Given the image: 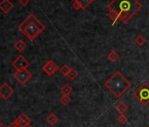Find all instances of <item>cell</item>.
<instances>
[{"label": "cell", "mask_w": 149, "mask_h": 127, "mask_svg": "<svg viewBox=\"0 0 149 127\" xmlns=\"http://www.w3.org/2000/svg\"><path fill=\"white\" fill-rule=\"evenodd\" d=\"M108 8L120 15V21L126 24L142 8L139 0H112L108 4Z\"/></svg>", "instance_id": "6da1fadb"}, {"label": "cell", "mask_w": 149, "mask_h": 127, "mask_svg": "<svg viewBox=\"0 0 149 127\" xmlns=\"http://www.w3.org/2000/svg\"><path fill=\"white\" fill-rule=\"evenodd\" d=\"M104 87L116 98L119 99L132 87V83L121 72L117 71L111 76V78H109L108 80L105 81Z\"/></svg>", "instance_id": "7a4b0ae2"}, {"label": "cell", "mask_w": 149, "mask_h": 127, "mask_svg": "<svg viewBox=\"0 0 149 127\" xmlns=\"http://www.w3.org/2000/svg\"><path fill=\"white\" fill-rule=\"evenodd\" d=\"M45 28L46 26L33 13L29 14L19 26V29L30 41L36 39Z\"/></svg>", "instance_id": "3957f363"}, {"label": "cell", "mask_w": 149, "mask_h": 127, "mask_svg": "<svg viewBox=\"0 0 149 127\" xmlns=\"http://www.w3.org/2000/svg\"><path fill=\"white\" fill-rule=\"evenodd\" d=\"M133 96L143 106H147L149 104V84L146 81L142 82L133 92Z\"/></svg>", "instance_id": "277c9868"}, {"label": "cell", "mask_w": 149, "mask_h": 127, "mask_svg": "<svg viewBox=\"0 0 149 127\" xmlns=\"http://www.w3.org/2000/svg\"><path fill=\"white\" fill-rule=\"evenodd\" d=\"M32 73L28 71L27 69H24L21 71H16L13 73V78L20 84V85H26L29 81V80L32 78Z\"/></svg>", "instance_id": "5b68a950"}, {"label": "cell", "mask_w": 149, "mask_h": 127, "mask_svg": "<svg viewBox=\"0 0 149 127\" xmlns=\"http://www.w3.org/2000/svg\"><path fill=\"white\" fill-rule=\"evenodd\" d=\"M12 66L16 69V71H21L24 69H27V67H29L30 66V63L22 55H19L12 63Z\"/></svg>", "instance_id": "8992f818"}, {"label": "cell", "mask_w": 149, "mask_h": 127, "mask_svg": "<svg viewBox=\"0 0 149 127\" xmlns=\"http://www.w3.org/2000/svg\"><path fill=\"white\" fill-rule=\"evenodd\" d=\"M14 94V89L7 83L5 82L0 86V97L4 100H7Z\"/></svg>", "instance_id": "52a82bcc"}, {"label": "cell", "mask_w": 149, "mask_h": 127, "mask_svg": "<svg viewBox=\"0 0 149 127\" xmlns=\"http://www.w3.org/2000/svg\"><path fill=\"white\" fill-rule=\"evenodd\" d=\"M58 66L53 61V60H48L45 65L42 66L43 72L48 75V76H53L57 71H58Z\"/></svg>", "instance_id": "ba28073f"}, {"label": "cell", "mask_w": 149, "mask_h": 127, "mask_svg": "<svg viewBox=\"0 0 149 127\" xmlns=\"http://www.w3.org/2000/svg\"><path fill=\"white\" fill-rule=\"evenodd\" d=\"M13 7H14V4L12 3L10 0H2L0 2V10L5 14L8 13Z\"/></svg>", "instance_id": "9c48e42d"}, {"label": "cell", "mask_w": 149, "mask_h": 127, "mask_svg": "<svg viewBox=\"0 0 149 127\" xmlns=\"http://www.w3.org/2000/svg\"><path fill=\"white\" fill-rule=\"evenodd\" d=\"M15 122H16L20 127H24L26 124L31 123V119L28 117L27 115H26V113L22 112V113L16 118Z\"/></svg>", "instance_id": "30bf717a"}, {"label": "cell", "mask_w": 149, "mask_h": 127, "mask_svg": "<svg viewBox=\"0 0 149 127\" xmlns=\"http://www.w3.org/2000/svg\"><path fill=\"white\" fill-rule=\"evenodd\" d=\"M46 121L48 124L54 126V125H56L58 123H59V117L54 113V112H51L47 115V116L46 117Z\"/></svg>", "instance_id": "8fae6325"}, {"label": "cell", "mask_w": 149, "mask_h": 127, "mask_svg": "<svg viewBox=\"0 0 149 127\" xmlns=\"http://www.w3.org/2000/svg\"><path fill=\"white\" fill-rule=\"evenodd\" d=\"M108 17H109L110 20H111V26H112V27L118 22V20H120V15H119L118 13H116V12H114V11H111V10H110V12H109V13H108Z\"/></svg>", "instance_id": "7c38bea8"}, {"label": "cell", "mask_w": 149, "mask_h": 127, "mask_svg": "<svg viewBox=\"0 0 149 127\" xmlns=\"http://www.w3.org/2000/svg\"><path fill=\"white\" fill-rule=\"evenodd\" d=\"M26 47H27L26 43L25 41L22 40V39H19V40L14 43V48H15V49H16L17 51H19V52H22Z\"/></svg>", "instance_id": "4fadbf2b"}, {"label": "cell", "mask_w": 149, "mask_h": 127, "mask_svg": "<svg viewBox=\"0 0 149 127\" xmlns=\"http://www.w3.org/2000/svg\"><path fill=\"white\" fill-rule=\"evenodd\" d=\"M116 109L120 115H122L128 110V106L125 103V102H119L116 104Z\"/></svg>", "instance_id": "5bb4252c"}, {"label": "cell", "mask_w": 149, "mask_h": 127, "mask_svg": "<svg viewBox=\"0 0 149 127\" xmlns=\"http://www.w3.org/2000/svg\"><path fill=\"white\" fill-rule=\"evenodd\" d=\"M107 57L111 62H117L119 58V54L118 53V51L116 49H111L110 51V53L108 54Z\"/></svg>", "instance_id": "9a60e30c"}, {"label": "cell", "mask_w": 149, "mask_h": 127, "mask_svg": "<svg viewBox=\"0 0 149 127\" xmlns=\"http://www.w3.org/2000/svg\"><path fill=\"white\" fill-rule=\"evenodd\" d=\"M60 91L61 92L62 95H71V93L73 92V88H72V87H71L69 84L66 83V84H64V85L61 87Z\"/></svg>", "instance_id": "2e32d148"}, {"label": "cell", "mask_w": 149, "mask_h": 127, "mask_svg": "<svg viewBox=\"0 0 149 127\" xmlns=\"http://www.w3.org/2000/svg\"><path fill=\"white\" fill-rule=\"evenodd\" d=\"M134 42L137 45L139 46H143L146 43V38L141 35H138L135 38H134Z\"/></svg>", "instance_id": "e0dca14e"}, {"label": "cell", "mask_w": 149, "mask_h": 127, "mask_svg": "<svg viewBox=\"0 0 149 127\" xmlns=\"http://www.w3.org/2000/svg\"><path fill=\"white\" fill-rule=\"evenodd\" d=\"M70 80H76L77 77H78V72L74 69V68H71V70H70V72H69V73L68 74V76H67Z\"/></svg>", "instance_id": "ac0fdd59"}, {"label": "cell", "mask_w": 149, "mask_h": 127, "mask_svg": "<svg viewBox=\"0 0 149 127\" xmlns=\"http://www.w3.org/2000/svg\"><path fill=\"white\" fill-rule=\"evenodd\" d=\"M71 102V99L69 97V95H62L60 98V102L63 105V106H67L68 104H69Z\"/></svg>", "instance_id": "d6986e66"}, {"label": "cell", "mask_w": 149, "mask_h": 127, "mask_svg": "<svg viewBox=\"0 0 149 127\" xmlns=\"http://www.w3.org/2000/svg\"><path fill=\"white\" fill-rule=\"evenodd\" d=\"M76 1L79 2L81 4V6H83V10L86 9L91 4H92L95 0H76Z\"/></svg>", "instance_id": "ffe728a7"}, {"label": "cell", "mask_w": 149, "mask_h": 127, "mask_svg": "<svg viewBox=\"0 0 149 127\" xmlns=\"http://www.w3.org/2000/svg\"><path fill=\"white\" fill-rule=\"evenodd\" d=\"M71 68L68 66V65H63L61 68H60V73L64 75V76H68V74L69 73Z\"/></svg>", "instance_id": "44dd1931"}, {"label": "cell", "mask_w": 149, "mask_h": 127, "mask_svg": "<svg viewBox=\"0 0 149 127\" xmlns=\"http://www.w3.org/2000/svg\"><path fill=\"white\" fill-rule=\"evenodd\" d=\"M72 7L74 9V10H77V11H80V10H83V6H81V4L77 1H76V0H73L72 1V4H71Z\"/></svg>", "instance_id": "7402d4cb"}, {"label": "cell", "mask_w": 149, "mask_h": 127, "mask_svg": "<svg viewBox=\"0 0 149 127\" xmlns=\"http://www.w3.org/2000/svg\"><path fill=\"white\" fill-rule=\"evenodd\" d=\"M118 122L120 123V124H125L127 123V117L125 116V114H122V115H119V116L118 117Z\"/></svg>", "instance_id": "603a6c76"}, {"label": "cell", "mask_w": 149, "mask_h": 127, "mask_svg": "<svg viewBox=\"0 0 149 127\" xmlns=\"http://www.w3.org/2000/svg\"><path fill=\"white\" fill-rule=\"evenodd\" d=\"M19 2L22 6H26L29 4L30 0H19Z\"/></svg>", "instance_id": "cb8c5ba5"}, {"label": "cell", "mask_w": 149, "mask_h": 127, "mask_svg": "<svg viewBox=\"0 0 149 127\" xmlns=\"http://www.w3.org/2000/svg\"><path fill=\"white\" fill-rule=\"evenodd\" d=\"M7 127H15V123L14 122H13L12 123H10Z\"/></svg>", "instance_id": "d4e9b609"}, {"label": "cell", "mask_w": 149, "mask_h": 127, "mask_svg": "<svg viewBox=\"0 0 149 127\" xmlns=\"http://www.w3.org/2000/svg\"><path fill=\"white\" fill-rule=\"evenodd\" d=\"M24 127H33V126L31 125V123H27V124H26Z\"/></svg>", "instance_id": "484cf974"}, {"label": "cell", "mask_w": 149, "mask_h": 127, "mask_svg": "<svg viewBox=\"0 0 149 127\" xmlns=\"http://www.w3.org/2000/svg\"><path fill=\"white\" fill-rule=\"evenodd\" d=\"M0 127H3V122L0 120Z\"/></svg>", "instance_id": "4316f807"}, {"label": "cell", "mask_w": 149, "mask_h": 127, "mask_svg": "<svg viewBox=\"0 0 149 127\" xmlns=\"http://www.w3.org/2000/svg\"><path fill=\"white\" fill-rule=\"evenodd\" d=\"M148 127H149V126H148Z\"/></svg>", "instance_id": "83f0119b"}]
</instances>
